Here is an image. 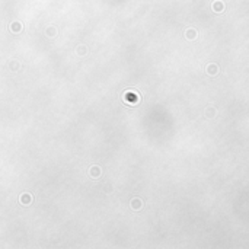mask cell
<instances>
[{
	"mask_svg": "<svg viewBox=\"0 0 249 249\" xmlns=\"http://www.w3.org/2000/svg\"><path fill=\"white\" fill-rule=\"evenodd\" d=\"M223 7H224V6H223V3H221L220 0H217V2L213 3V9H214L216 12H221L223 10Z\"/></svg>",
	"mask_w": 249,
	"mask_h": 249,
	"instance_id": "1",
	"label": "cell"
},
{
	"mask_svg": "<svg viewBox=\"0 0 249 249\" xmlns=\"http://www.w3.org/2000/svg\"><path fill=\"white\" fill-rule=\"evenodd\" d=\"M217 72H219L217 66H214V64H210V66H208V70H207L208 74H214V73H217Z\"/></svg>",
	"mask_w": 249,
	"mask_h": 249,
	"instance_id": "2",
	"label": "cell"
},
{
	"mask_svg": "<svg viewBox=\"0 0 249 249\" xmlns=\"http://www.w3.org/2000/svg\"><path fill=\"white\" fill-rule=\"evenodd\" d=\"M187 37H188V38H195V37H197V32H195L194 29H189L188 32H187Z\"/></svg>",
	"mask_w": 249,
	"mask_h": 249,
	"instance_id": "3",
	"label": "cell"
}]
</instances>
